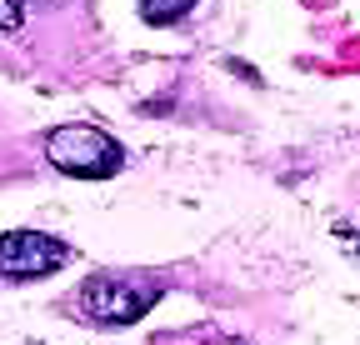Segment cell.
Returning <instances> with one entry per match:
<instances>
[{"mask_svg":"<svg viewBox=\"0 0 360 345\" xmlns=\"http://www.w3.org/2000/svg\"><path fill=\"white\" fill-rule=\"evenodd\" d=\"M165 295L160 275L146 271H96L75 290V315L90 325H135Z\"/></svg>","mask_w":360,"mask_h":345,"instance_id":"cell-1","label":"cell"},{"mask_svg":"<svg viewBox=\"0 0 360 345\" xmlns=\"http://www.w3.org/2000/svg\"><path fill=\"white\" fill-rule=\"evenodd\" d=\"M45 160L80 181H110L125 165V150L115 136L96 131V125H60V131L45 136Z\"/></svg>","mask_w":360,"mask_h":345,"instance_id":"cell-2","label":"cell"},{"mask_svg":"<svg viewBox=\"0 0 360 345\" xmlns=\"http://www.w3.org/2000/svg\"><path fill=\"white\" fill-rule=\"evenodd\" d=\"M70 261V245L45 230H6L0 235V280H40Z\"/></svg>","mask_w":360,"mask_h":345,"instance_id":"cell-3","label":"cell"},{"mask_svg":"<svg viewBox=\"0 0 360 345\" xmlns=\"http://www.w3.org/2000/svg\"><path fill=\"white\" fill-rule=\"evenodd\" d=\"M191 6L195 0H141V15L150 25H175L180 15H191Z\"/></svg>","mask_w":360,"mask_h":345,"instance_id":"cell-4","label":"cell"},{"mask_svg":"<svg viewBox=\"0 0 360 345\" xmlns=\"http://www.w3.org/2000/svg\"><path fill=\"white\" fill-rule=\"evenodd\" d=\"M25 20V0H0V30H20Z\"/></svg>","mask_w":360,"mask_h":345,"instance_id":"cell-5","label":"cell"},{"mask_svg":"<svg viewBox=\"0 0 360 345\" xmlns=\"http://www.w3.org/2000/svg\"><path fill=\"white\" fill-rule=\"evenodd\" d=\"M195 345H245V340H231V335H215V330H205Z\"/></svg>","mask_w":360,"mask_h":345,"instance_id":"cell-6","label":"cell"}]
</instances>
